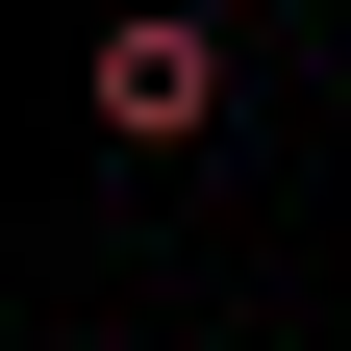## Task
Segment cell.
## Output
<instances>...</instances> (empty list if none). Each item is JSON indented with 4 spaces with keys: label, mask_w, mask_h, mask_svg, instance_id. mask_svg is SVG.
Returning <instances> with one entry per match:
<instances>
[{
    "label": "cell",
    "mask_w": 351,
    "mask_h": 351,
    "mask_svg": "<svg viewBox=\"0 0 351 351\" xmlns=\"http://www.w3.org/2000/svg\"><path fill=\"white\" fill-rule=\"evenodd\" d=\"M75 101H101V151H201V125H226V25H201V0H125Z\"/></svg>",
    "instance_id": "cell-1"
}]
</instances>
